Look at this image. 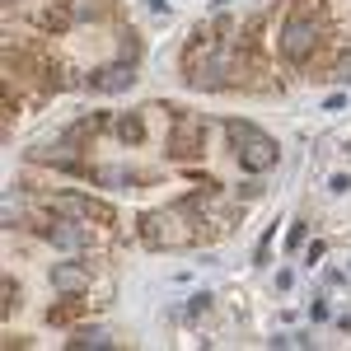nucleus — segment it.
Wrapping results in <instances>:
<instances>
[{
  "label": "nucleus",
  "mask_w": 351,
  "mask_h": 351,
  "mask_svg": "<svg viewBox=\"0 0 351 351\" xmlns=\"http://www.w3.org/2000/svg\"><path fill=\"white\" fill-rule=\"evenodd\" d=\"M271 347H314V337L309 332H276Z\"/></svg>",
  "instance_id": "obj_12"
},
{
  "label": "nucleus",
  "mask_w": 351,
  "mask_h": 351,
  "mask_svg": "<svg viewBox=\"0 0 351 351\" xmlns=\"http://www.w3.org/2000/svg\"><path fill=\"white\" fill-rule=\"evenodd\" d=\"M66 347H71V351H84V347L104 351V347H112V337L104 332V328H80L75 337H66Z\"/></svg>",
  "instance_id": "obj_8"
},
{
  "label": "nucleus",
  "mask_w": 351,
  "mask_h": 351,
  "mask_svg": "<svg viewBox=\"0 0 351 351\" xmlns=\"http://www.w3.org/2000/svg\"><path fill=\"white\" fill-rule=\"evenodd\" d=\"M52 211H61V216H75V220H104V225L112 220V211L104 206V202L80 197V192H61V197H52Z\"/></svg>",
  "instance_id": "obj_4"
},
{
  "label": "nucleus",
  "mask_w": 351,
  "mask_h": 351,
  "mask_svg": "<svg viewBox=\"0 0 351 351\" xmlns=\"http://www.w3.org/2000/svg\"><path fill=\"white\" fill-rule=\"evenodd\" d=\"M71 14H75V19H104L108 5H104V0H71Z\"/></svg>",
  "instance_id": "obj_10"
},
{
  "label": "nucleus",
  "mask_w": 351,
  "mask_h": 351,
  "mask_svg": "<svg viewBox=\"0 0 351 351\" xmlns=\"http://www.w3.org/2000/svg\"><path fill=\"white\" fill-rule=\"evenodd\" d=\"M332 80H337V84H351V52L337 56V71H332Z\"/></svg>",
  "instance_id": "obj_16"
},
{
  "label": "nucleus",
  "mask_w": 351,
  "mask_h": 351,
  "mask_svg": "<svg viewBox=\"0 0 351 351\" xmlns=\"http://www.w3.org/2000/svg\"><path fill=\"white\" fill-rule=\"evenodd\" d=\"M112 136H117L122 145H141V141H145V122H141V112H122V117H112Z\"/></svg>",
  "instance_id": "obj_7"
},
{
  "label": "nucleus",
  "mask_w": 351,
  "mask_h": 351,
  "mask_svg": "<svg viewBox=\"0 0 351 351\" xmlns=\"http://www.w3.org/2000/svg\"><path fill=\"white\" fill-rule=\"evenodd\" d=\"M225 132H230V145H234V160H239L243 173H267V169H276V160H281V145L271 141L263 127H253V122H225Z\"/></svg>",
  "instance_id": "obj_1"
},
{
  "label": "nucleus",
  "mask_w": 351,
  "mask_h": 351,
  "mask_svg": "<svg viewBox=\"0 0 351 351\" xmlns=\"http://www.w3.org/2000/svg\"><path fill=\"white\" fill-rule=\"evenodd\" d=\"M276 47L286 61H309L314 47H319V24L309 19V14H291L286 24H281V38H276Z\"/></svg>",
  "instance_id": "obj_2"
},
{
  "label": "nucleus",
  "mask_w": 351,
  "mask_h": 351,
  "mask_svg": "<svg viewBox=\"0 0 351 351\" xmlns=\"http://www.w3.org/2000/svg\"><path fill=\"white\" fill-rule=\"evenodd\" d=\"M71 19H75L71 10H47V14H43L38 24H43V28H66V24H71Z\"/></svg>",
  "instance_id": "obj_13"
},
{
  "label": "nucleus",
  "mask_w": 351,
  "mask_h": 351,
  "mask_svg": "<svg viewBox=\"0 0 351 351\" xmlns=\"http://www.w3.org/2000/svg\"><path fill=\"white\" fill-rule=\"evenodd\" d=\"M71 314H75V304H61V309H52V324H66Z\"/></svg>",
  "instance_id": "obj_21"
},
{
  "label": "nucleus",
  "mask_w": 351,
  "mask_h": 351,
  "mask_svg": "<svg viewBox=\"0 0 351 351\" xmlns=\"http://www.w3.org/2000/svg\"><path fill=\"white\" fill-rule=\"evenodd\" d=\"M136 56H141V43H136V33H122V61H132V66H136Z\"/></svg>",
  "instance_id": "obj_15"
},
{
  "label": "nucleus",
  "mask_w": 351,
  "mask_h": 351,
  "mask_svg": "<svg viewBox=\"0 0 351 351\" xmlns=\"http://www.w3.org/2000/svg\"><path fill=\"white\" fill-rule=\"evenodd\" d=\"M328 192H337V197L351 192V178H347V173H332V178H328Z\"/></svg>",
  "instance_id": "obj_19"
},
{
  "label": "nucleus",
  "mask_w": 351,
  "mask_h": 351,
  "mask_svg": "<svg viewBox=\"0 0 351 351\" xmlns=\"http://www.w3.org/2000/svg\"><path fill=\"white\" fill-rule=\"evenodd\" d=\"M19 304V286L14 281H5V304H0V319H10V309Z\"/></svg>",
  "instance_id": "obj_14"
},
{
  "label": "nucleus",
  "mask_w": 351,
  "mask_h": 351,
  "mask_svg": "<svg viewBox=\"0 0 351 351\" xmlns=\"http://www.w3.org/2000/svg\"><path fill=\"white\" fill-rule=\"evenodd\" d=\"M309 319H314V324H324V319H328V300H324V295H314V304H309Z\"/></svg>",
  "instance_id": "obj_18"
},
{
  "label": "nucleus",
  "mask_w": 351,
  "mask_h": 351,
  "mask_svg": "<svg viewBox=\"0 0 351 351\" xmlns=\"http://www.w3.org/2000/svg\"><path fill=\"white\" fill-rule=\"evenodd\" d=\"M206 309H211V295H206V291H197L192 304H188V314H206Z\"/></svg>",
  "instance_id": "obj_17"
},
{
  "label": "nucleus",
  "mask_w": 351,
  "mask_h": 351,
  "mask_svg": "<svg viewBox=\"0 0 351 351\" xmlns=\"http://www.w3.org/2000/svg\"><path fill=\"white\" fill-rule=\"evenodd\" d=\"M309 243V220H291V230H286V253H295Z\"/></svg>",
  "instance_id": "obj_11"
},
{
  "label": "nucleus",
  "mask_w": 351,
  "mask_h": 351,
  "mask_svg": "<svg viewBox=\"0 0 351 351\" xmlns=\"http://www.w3.org/2000/svg\"><path fill=\"white\" fill-rule=\"evenodd\" d=\"M328 248H324V239H314L309 243V248H304V263H309V267H314V263H319V258H324Z\"/></svg>",
  "instance_id": "obj_20"
},
{
  "label": "nucleus",
  "mask_w": 351,
  "mask_h": 351,
  "mask_svg": "<svg viewBox=\"0 0 351 351\" xmlns=\"http://www.w3.org/2000/svg\"><path fill=\"white\" fill-rule=\"evenodd\" d=\"M89 84H94L99 94H122V89L136 84V66L132 61H108V66H99V71L89 75Z\"/></svg>",
  "instance_id": "obj_5"
},
{
  "label": "nucleus",
  "mask_w": 351,
  "mask_h": 351,
  "mask_svg": "<svg viewBox=\"0 0 351 351\" xmlns=\"http://www.w3.org/2000/svg\"><path fill=\"white\" fill-rule=\"evenodd\" d=\"M52 291H61V295H89V267L84 263H56Z\"/></svg>",
  "instance_id": "obj_6"
},
{
  "label": "nucleus",
  "mask_w": 351,
  "mask_h": 351,
  "mask_svg": "<svg viewBox=\"0 0 351 351\" xmlns=\"http://www.w3.org/2000/svg\"><path fill=\"white\" fill-rule=\"evenodd\" d=\"M43 234H47L56 248H84V230L80 225H47Z\"/></svg>",
  "instance_id": "obj_9"
},
{
  "label": "nucleus",
  "mask_w": 351,
  "mask_h": 351,
  "mask_svg": "<svg viewBox=\"0 0 351 351\" xmlns=\"http://www.w3.org/2000/svg\"><path fill=\"white\" fill-rule=\"evenodd\" d=\"M202 117H192V112H178V122H173V136H169V155L173 160H197L202 155Z\"/></svg>",
  "instance_id": "obj_3"
}]
</instances>
